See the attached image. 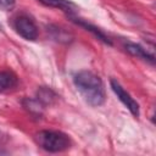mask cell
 <instances>
[{"label":"cell","mask_w":156,"mask_h":156,"mask_svg":"<svg viewBox=\"0 0 156 156\" xmlns=\"http://www.w3.org/2000/svg\"><path fill=\"white\" fill-rule=\"evenodd\" d=\"M37 144L48 152H62L71 147V139L60 130H40L35 134Z\"/></svg>","instance_id":"cell-2"},{"label":"cell","mask_w":156,"mask_h":156,"mask_svg":"<svg viewBox=\"0 0 156 156\" xmlns=\"http://www.w3.org/2000/svg\"><path fill=\"white\" fill-rule=\"evenodd\" d=\"M73 83L82 98L90 106H101L105 102L106 94L102 80L91 71H79L73 77Z\"/></svg>","instance_id":"cell-1"},{"label":"cell","mask_w":156,"mask_h":156,"mask_svg":"<svg viewBox=\"0 0 156 156\" xmlns=\"http://www.w3.org/2000/svg\"><path fill=\"white\" fill-rule=\"evenodd\" d=\"M18 84L17 76L12 71H0V93L11 90Z\"/></svg>","instance_id":"cell-7"},{"label":"cell","mask_w":156,"mask_h":156,"mask_svg":"<svg viewBox=\"0 0 156 156\" xmlns=\"http://www.w3.org/2000/svg\"><path fill=\"white\" fill-rule=\"evenodd\" d=\"M39 2H41L45 6L49 7H54V9H60L65 12H67L68 15H72L74 11V4L71 2L69 0H38Z\"/></svg>","instance_id":"cell-9"},{"label":"cell","mask_w":156,"mask_h":156,"mask_svg":"<svg viewBox=\"0 0 156 156\" xmlns=\"http://www.w3.org/2000/svg\"><path fill=\"white\" fill-rule=\"evenodd\" d=\"M124 49L127 52H129L132 56H135L138 58H141L144 61H149L150 63H154L155 62V56H154V52L149 51L147 49L143 48L141 45L139 44H135L133 41H124Z\"/></svg>","instance_id":"cell-5"},{"label":"cell","mask_w":156,"mask_h":156,"mask_svg":"<svg viewBox=\"0 0 156 156\" xmlns=\"http://www.w3.org/2000/svg\"><path fill=\"white\" fill-rule=\"evenodd\" d=\"M69 18H71V21L74 22L76 24L80 26V27L85 28L87 30H89L90 33H93L99 40H101V41H104L105 44H108V45L112 44L111 40H110V38H108L101 29H99L98 27H95V26H93L91 23H89V22H87V21H84V20H82V18H79V17H76V16H73V15H69Z\"/></svg>","instance_id":"cell-6"},{"label":"cell","mask_w":156,"mask_h":156,"mask_svg":"<svg viewBox=\"0 0 156 156\" xmlns=\"http://www.w3.org/2000/svg\"><path fill=\"white\" fill-rule=\"evenodd\" d=\"M15 6V0H0V9L4 11H10Z\"/></svg>","instance_id":"cell-11"},{"label":"cell","mask_w":156,"mask_h":156,"mask_svg":"<svg viewBox=\"0 0 156 156\" xmlns=\"http://www.w3.org/2000/svg\"><path fill=\"white\" fill-rule=\"evenodd\" d=\"M44 106H46V105H51V104H54L55 101H56V99H57V95H56V93L52 90V89H50V88H48V87H40L39 89H38V91H37V96H35Z\"/></svg>","instance_id":"cell-10"},{"label":"cell","mask_w":156,"mask_h":156,"mask_svg":"<svg viewBox=\"0 0 156 156\" xmlns=\"http://www.w3.org/2000/svg\"><path fill=\"white\" fill-rule=\"evenodd\" d=\"M22 105L23 107L34 117H41L43 112H44V105L35 98V99H32V98H26L23 99L22 101Z\"/></svg>","instance_id":"cell-8"},{"label":"cell","mask_w":156,"mask_h":156,"mask_svg":"<svg viewBox=\"0 0 156 156\" xmlns=\"http://www.w3.org/2000/svg\"><path fill=\"white\" fill-rule=\"evenodd\" d=\"M110 85L112 91L116 94V96L118 98V100L129 110V112L134 116V117H139V104L132 98V95L116 80V79H111L110 80Z\"/></svg>","instance_id":"cell-4"},{"label":"cell","mask_w":156,"mask_h":156,"mask_svg":"<svg viewBox=\"0 0 156 156\" xmlns=\"http://www.w3.org/2000/svg\"><path fill=\"white\" fill-rule=\"evenodd\" d=\"M12 27L16 33L26 40H35L39 35V29L34 20L27 13H20L12 18Z\"/></svg>","instance_id":"cell-3"}]
</instances>
